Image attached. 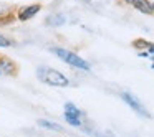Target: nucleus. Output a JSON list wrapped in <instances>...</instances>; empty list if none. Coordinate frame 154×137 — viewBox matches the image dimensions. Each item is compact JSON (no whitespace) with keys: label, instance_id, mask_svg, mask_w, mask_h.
<instances>
[{"label":"nucleus","instance_id":"obj_5","mask_svg":"<svg viewBox=\"0 0 154 137\" xmlns=\"http://www.w3.org/2000/svg\"><path fill=\"white\" fill-rule=\"evenodd\" d=\"M40 10H42V4L23 5V7L18 8V12L15 13V17H17L18 22H27V20H32Z\"/></svg>","mask_w":154,"mask_h":137},{"label":"nucleus","instance_id":"obj_4","mask_svg":"<svg viewBox=\"0 0 154 137\" xmlns=\"http://www.w3.org/2000/svg\"><path fill=\"white\" fill-rule=\"evenodd\" d=\"M121 99L124 101V103L128 104V106L131 107V109L134 111V112H137L139 116L143 117H149V112H147V109L141 104V101L137 99L136 96H133L131 93H121Z\"/></svg>","mask_w":154,"mask_h":137},{"label":"nucleus","instance_id":"obj_6","mask_svg":"<svg viewBox=\"0 0 154 137\" xmlns=\"http://www.w3.org/2000/svg\"><path fill=\"white\" fill-rule=\"evenodd\" d=\"M0 71L2 74H8V76H17L18 74V64L15 63L12 58L0 55Z\"/></svg>","mask_w":154,"mask_h":137},{"label":"nucleus","instance_id":"obj_7","mask_svg":"<svg viewBox=\"0 0 154 137\" xmlns=\"http://www.w3.org/2000/svg\"><path fill=\"white\" fill-rule=\"evenodd\" d=\"M126 4H129L133 8H136L137 12L144 15H152L154 13V7L151 0H124Z\"/></svg>","mask_w":154,"mask_h":137},{"label":"nucleus","instance_id":"obj_2","mask_svg":"<svg viewBox=\"0 0 154 137\" xmlns=\"http://www.w3.org/2000/svg\"><path fill=\"white\" fill-rule=\"evenodd\" d=\"M50 51L57 55V56L60 58L61 61H65L66 64H70V66L76 68V70H81V71H90V70H91V64L88 63L86 60H83L80 55L73 53V51L66 50V48L53 46V48H50Z\"/></svg>","mask_w":154,"mask_h":137},{"label":"nucleus","instance_id":"obj_12","mask_svg":"<svg viewBox=\"0 0 154 137\" xmlns=\"http://www.w3.org/2000/svg\"><path fill=\"white\" fill-rule=\"evenodd\" d=\"M8 46H12V40L0 33V48H8Z\"/></svg>","mask_w":154,"mask_h":137},{"label":"nucleus","instance_id":"obj_11","mask_svg":"<svg viewBox=\"0 0 154 137\" xmlns=\"http://www.w3.org/2000/svg\"><path fill=\"white\" fill-rule=\"evenodd\" d=\"M134 45H141L137 48H147V50H152V43L151 41H144V40H134L133 41V46Z\"/></svg>","mask_w":154,"mask_h":137},{"label":"nucleus","instance_id":"obj_9","mask_svg":"<svg viewBox=\"0 0 154 137\" xmlns=\"http://www.w3.org/2000/svg\"><path fill=\"white\" fill-rule=\"evenodd\" d=\"M38 126L45 127V129H48V130H57V132H63V127H61L60 124H57V122H50V121H47V119H40V121H38Z\"/></svg>","mask_w":154,"mask_h":137},{"label":"nucleus","instance_id":"obj_10","mask_svg":"<svg viewBox=\"0 0 154 137\" xmlns=\"http://www.w3.org/2000/svg\"><path fill=\"white\" fill-rule=\"evenodd\" d=\"M48 25H63L65 23V15L61 13H57V15H51V17H48Z\"/></svg>","mask_w":154,"mask_h":137},{"label":"nucleus","instance_id":"obj_3","mask_svg":"<svg viewBox=\"0 0 154 137\" xmlns=\"http://www.w3.org/2000/svg\"><path fill=\"white\" fill-rule=\"evenodd\" d=\"M81 116H83V112H81L73 103L65 104V119H66V122L70 124V126H73V127L83 126V124H81Z\"/></svg>","mask_w":154,"mask_h":137},{"label":"nucleus","instance_id":"obj_1","mask_svg":"<svg viewBox=\"0 0 154 137\" xmlns=\"http://www.w3.org/2000/svg\"><path fill=\"white\" fill-rule=\"evenodd\" d=\"M37 76H38V79H40L42 83L48 84V86H53V88H66V86H70V79H68L63 73H60L58 70L50 68V66L38 68Z\"/></svg>","mask_w":154,"mask_h":137},{"label":"nucleus","instance_id":"obj_8","mask_svg":"<svg viewBox=\"0 0 154 137\" xmlns=\"http://www.w3.org/2000/svg\"><path fill=\"white\" fill-rule=\"evenodd\" d=\"M14 20H17V17H15V8L12 5L0 4V25H8Z\"/></svg>","mask_w":154,"mask_h":137},{"label":"nucleus","instance_id":"obj_13","mask_svg":"<svg viewBox=\"0 0 154 137\" xmlns=\"http://www.w3.org/2000/svg\"><path fill=\"white\" fill-rule=\"evenodd\" d=\"M0 74H2V71H0Z\"/></svg>","mask_w":154,"mask_h":137}]
</instances>
